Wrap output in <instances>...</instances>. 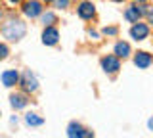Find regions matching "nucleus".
Segmentation results:
<instances>
[{
	"label": "nucleus",
	"mask_w": 153,
	"mask_h": 138,
	"mask_svg": "<svg viewBox=\"0 0 153 138\" xmlns=\"http://www.w3.org/2000/svg\"><path fill=\"white\" fill-rule=\"evenodd\" d=\"M25 23L21 19H10L6 25L2 27V35L6 37L8 40H19L25 37Z\"/></svg>",
	"instance_id": "f257e3e1"
},
{
	"label": "nucleus",
	"mask_w": 153,
	"mask_h": 138,
	"mask_svg": "<svg viewBox=\"0 0 153 138\" xmlns=\"http://www.w3.org/2000/svg\"><path fill=\"white\" fill-rule=\"evenodd\" d=\"M146 12H147V8L136 2V4H132V6L126 8L124 17H126V21H130V23H138V21H140V17L146 16Z\"/></svg>",
	"instance_id": "f03ea898"
},
{
	"label": "nucleus",
	"mask_w": 153,
	"mask_h": 138,
	"mask_svg": "<svg viewBox=\"0 0 153 138\" xmlns=\"http://www.w3.org/2000/svg\"><path fill=\"white\" fill-rule=\"evenodd\" d=\"M102 69L109 75L117 73L121 69V58L119 56H103L102 58Z\"/></svg>",
	"instance_id": "7ed1b4c3"
},
{
	"label": "nucleus",
	"mask_w": 153,
	"mask_h": 138,
	"mask_svg": "<svg viewBox=\"0 0 153 138\" xmlns=\"http://www.w3.org/2000/svg\"><path fill=\"white\" fill-rule=\"evenodd\" d=\"M23 13H25L27 17H38L42 16V2L40 0H29V2L23 4Z\"/></svg>",
	"instance_id": "20e7f679"
},
{
	"label": "nucleus",
	"mask_w": 153,
	"mask_h": 138,
	"mask_svg": "<svg viewBox=\"0 0 153 138\" xmlns=\"http://www.w3.org/2000/svg\"><path fill=\"white\" fill-rule=\"evenodd\" d=\"M130 37L134 40H146L147 37H149V25H146V23H134L130 27Z\"/></svg>",
	"instance_id": "39448f33"
},
{
	"label": "nucleus",
	"mask_w": 153,
	"mask_h": 138,
	"mask_svg": "<svg viewBox=\"0 0 153 138\" xmlns=\"http://www.w3.org/2000/svg\"><path fill=\"white\" fill-rule=\"evenodd\" d=\"M19 83H21V88L25 90V92H35V90L38 88V81H36V77L31 73V71H25Z\"/></svg>",
	"instance_id": "423d86ee"
},
{
	"label": "nucleus",
	"mask_w": 153,
	"mask_h": 138,
	"mask_svg": "<svg viewBox=\"0 0 153 138\" xmlns=\"http://www.w3.org/2000/svg\"><path fill=\"white\" fill-rule=\"evenodd\" d=\"M153 63V56L151 54H147V52H136V56H134V65H136L138 69H147L149 65Z\"/></svg>",
	"instance_id": "0eeeda50"
},
{
	"label": "nucleus",
	"mask_w": 153,
	"mask_h": 138,
	"mask_svg": "<svg viewBox=\"0 0 153 138\" xmlns=\"http://www.w3.org/2000/svg\"><path fill=\"white\" fill-rule=\"evenodd\" d=\"M57 40H59V33H57V29L54 25L46 27L44 33H42V42H44L46 46H54V44H57Z\"/></svg>",
	"instance_id": "6e6552de"
},
{
	"label": "nucleus",
	"mask_w": 153,
	"mask_h": 138,
	"mask_svg": "<svg viewBox=\"0 0 153 138\" xmlns=\"http://www.w3.org/2000/svg\"><path fill=\"white\" fill-rule=\"evenodd\" d=\"M76 13H79L80 19H92L96 16V8L92 2H80L79 8H76Z\"/></svg>",
	"instance_id": "1a4fd4ad"
},
{
	"label": "nucleus",
	"mask_w": 153,
	"mask_h": 138,
	"mask_svg": "<svg viewBox=\"0 0 153 138\" xmlns=\"http://www.w3.org/2000/svg\"><path fill=\"white\" fill-rule=\"evenodd\" d=\"M19 81H21V79H19V73H17L16 69H8V71H4V73H2V84H4V87H8V88L10 87H16Z\"/></svg>",
	"instance_id": "9d476101"
},
{
	"label": "nucleus",
	"mask_w": 153,
	"mask_h": 138,
	"mask_svg": "<svg viewBox=\"0 0 153 138\" xmlns=\"http://www.w3.org/2000/svg\"><path fill=\"white\" fill-rule=\"evenodd\" d=\"M10 104H12L13 109H23L29 104V100H27L25 94H12L10 96Z\"/></svg>",
	"instance_id": "9b49d317"
},
{
	"label": "nucleus",
	"mask_w": 153,
	"mask_h": 138,
	"mask_svg": "<svg viewBox=\"0 0 153 138\" xmlns=\"http://www.w3.org/2000/svg\"><path fill=\"white\" fill-rule=\"evenodd\" d=\"M132 54V50H130V44L128 42H123V40H119L117 44H115V56H119V58H128V56Z\"/></svg>",
	"instance_id": "f8f14e48"
},
{
	"label": "nucleus",
	"mask_w": 153,
	"mask_h": 138,
	"mask_svg": "<svg viewBox=\"0 0 153 138\" xmlns=\"http://www.w3.org/2000/svg\"><path fill=\"white\" fill-rule=\"evenodd\" d=\"M25 123L29 127H40L42 123H44V119L38 117L36 113H27V115H25Z\"/></svg>",
	"instance_id": "ddd939ff"
},
{
	"label": "nucleus",
	"mask_w": 153,
	"mask_h": 138,
	"mask_svg": "<svg viewBox=\"0 0 153 138\" xmlns=\"http://www.w3.org/2000/svg\"><path fill=\"white\" fill-rule=\"evenodd\" d=\"M40 21L44 23L46 27H50V25H54V23H57V17H56V13H52V12H42Z\"/></svg>",
	"instance_id": "4468645a"
},
{
	"label": "nucleus",
	"mask_w": 153,
	"mask_h": 138,
	"mask_svg": "<svg viewBox=\"0 0 153 138\" xmlns=\"http://www.w3.org/2000/svg\"><path fill=\"white\" fill-rule=\"evenodd\" d=\"M80 131H82V125H79V123H71L69 128H67V136H69V138H76Z\"/></svg>",
	"instance_id": "2eb2a0df"
},
{
	"label": "nucleus",
	"mask_w": 153,
	"mask_h": 138,
	"mask_svg": "<svg viewBox=\"0 0 153 138\" xmlns=\"http://www.w3.org/2000/svg\"><path fill=\"white\" fill-rule=\"evenodd\" d=\"M119 33V27H103V35H107V37H115Z\"/></svg>",
	"instance_id": "dca6fc26"
},
{
	"label": "nucleus",
	"mask_w": 153,
	"mask_h": 138,
	"mask_svg": "<svg viewBox=\"0 0 153 138\" xmlns=\"http://www.w3.org/2000/svg\"><path fill=\"white\" fill-rule=\"evenodd\" d=\"M76 138H94V132H92V131H88V128H84V127H82V131L79 132V136H76Z\"/></svg>",
	"instance_id": "f3484780"
},
{
	"label": "nucleus",
	"mask_w": 153,
	"mask_h": 138,
	"mask_svg": "<svg viewBox=\"0 0 153 138\" xmlns=\"http://www.w3.org/2000/svg\"><path fill=\"white\" fill-rule=\"evenodd\" d=\"M54 2H56V8H59V10H65L69 6V0H54Z\"/></svg>",
	"instance_id": "a211bd4d"
},
{
	"label": "nucleus",
	"mask_w": 153,
	"mask_h": 138,
	"mask_svg": "<svg viewBox=\"0 0 153 138\" xmlns=\"http://www.w3.org/2000/svg\"><path fill=\"white\" fill-rule=\"evenodd\" d=\"M8 54H10V52H8V46L6 44H0V60H6Z\"/></svg>",
	"instance_id": "6ab92c4d"
},
{
	"label": "nucleus",
	"mask_w": 153,
	"mask_h": 138,
	"mask_svg": "<svg viewBox=\"0 0 153 138\" xmlns=\"http://www.w3.org/2000/svg\"><path fill=\"white\" fill-rule=\"evenodd\" d=\"M146 17H147V21H149V23H153V8H147Z\"/></svg>",
	"instance_id": "aec40b11"
},
{
	"label": "nucleus",
	"mask_w": 153,
	"mask_h": 138,
	"mask_svg": "<svg viewBox=\"0 0 153 138\" xmlns=\"http://www.w3.org/2000/svg\"><path fill=\"white\" fill-rule=\"evenodd\" d=\"M90 37H92V39H98V33H96V31H92V29H90Z\"/></svg>",
	"instance_id": "412c9836"
},
{
	"label": "nucleus",
	"mask_w": 153,
	"mask_h": 138,
	"mask_svg": "<svg viewBox=\"0 0 153 138\" xmlns=\"http://www.w3.org/2000/svg\"><path fill=\"white\" fill-rule=\"evenodd\" d=\"M147 125H149V128H151V131H153V117L149 119V123H147Z\"/></svg>",
	"instance_id": "4be33fe9"
},
{
	"label": "nucleus",
	"mask_w": 153,
	"mask_h": 138,
	"mask_svg": "<svg viewBox=\"0 0 153 138\" xmlns=\"http://www.w3.org/2000/svg\"><path fill=\"white\" fill-rule=\"evenodd\" d=\"M8 2H10V4H19L21 0H8Z\"/></svg>",
	"instance_id": "5701e85b"
},
{
	"label": "nucleus",
	"mask_w": 153,
	"mask_h": 138,
	"mask_svg": "<svg viewBox=\"0 0 153 138\" xmlns=\"http://www.w3.org/2000/svg\"><path fill=\"white\" fill-rule=\"evenodd\" d=\"M136 2H138V4H143V2H147V0H136Z\"/></svg>",
	"instance_id": "b1692460"
},
{
	"label": "nucleus",
	"mask_w": 153,
	"mask_h": 138,
	"mask_svg": "<svg viewBox=\"0 0 153 138\" xmlns=\"http://www.w3.org/2000/svg\"><path fill=\"white\" fill-rule=\"evenodd\" d=\"M113 2H124V0H113Z\"/></svg>",
	"instance_id": "393cba45"
},
{
	"label": "nucleus",
	"mask_w": 153,
	"mask_h": 138,
	"mask_svg": "<svg viewBox=\"0 0 153 138\" xmlns=\"http://www.w3.org/2000/svg\"><path fill=\"white\" fill-rule=\"evenodd\" d=\"M42 2H52V0H42Z\"/></svg>",
	"instance_id": "a878e982"
},
{
	"label": "nucleus",
	"mask_w": 153,
	"mask_h": 138,
	"mask_svg": "<svg viewBox=\"0 0 153 138\" xmlns=\"http://www.w3.org/2000/svg\"><path fill=\"white\" fill-rule=\"evenodd\" d=\"M0 17H2V10H0Z\"/></svg>",
	"instance_id": "bb28decb"
}]
</instances>
